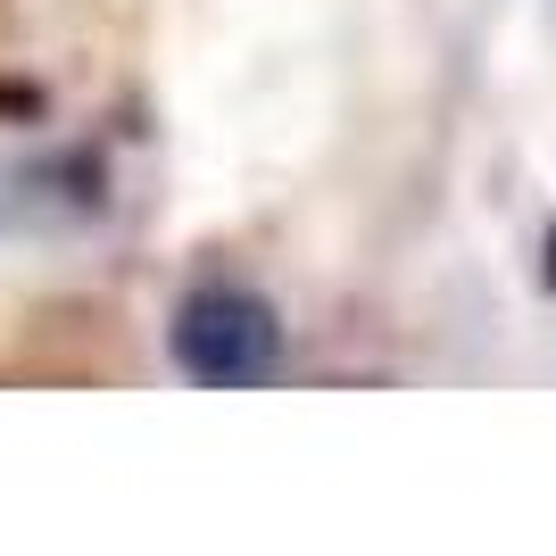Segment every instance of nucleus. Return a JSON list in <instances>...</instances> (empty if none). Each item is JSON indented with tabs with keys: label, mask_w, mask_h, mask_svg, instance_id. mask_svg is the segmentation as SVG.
Masks as SVG:
<instances>
[{
	"label": "nucleus",
	"mask_w": 556,
	"mask_h": 556,
	"mask_svg": "<svg viewBox=\"0 0 556 556\" xmlns=\"http://www.w3.org/2000/svg\"><path fill=\"white\" fill-rule=\"evenodd\" d=\"M166 349H175V366L191 382H208V391H250L266 374L282 366V316L257 291H232V282H208V291H191L175 307V325H166Z\"/></svg>",
	"instance_id": "f257e3e1"
}]
</instances>
